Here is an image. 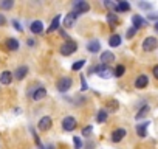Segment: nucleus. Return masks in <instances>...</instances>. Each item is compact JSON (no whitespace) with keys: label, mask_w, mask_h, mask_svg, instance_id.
<instances>
[{"label":"nucleus","mask_w":158,"mask_h":149,"mask_svg":"<svg viewBox=\"0 0 158 149\" xmlns=\"http://www.w3.org/2000/svg\"><path fill=\"white\" fill-rule=\"evenodd\" d=\"M96 71H98V74L102 78V79H109V78H112V76H115V70H112V67H109V65H98L96 68H95Z\"/></svg>","instance_id":"f03ea898"},{"label":"nucleus","mask_w":158,"mask_h":149,"mask_svg":"<svg viewBox=\"0 0 158 149\" xmlns=\"http://www.w3.org/2000/svg\"><path fill=\"white\" fill-rule=\"evenodd\" d=\"M156 45H158L156 37L149 36V37H146V39H144V42H143V50H144V51H152V50H155V48H156Z\"/></svg>","instance_id":"39448f33"},{"label":"nucleus","mask_w":158,"mask_h":149,"mask_svg":"<svg viewBox=\"0 0 158 149\" xmlns=\"http://www.w3.org/2000/svg\"><path fill=\"white\" fill-rule=\"evenodd\" d=\"M149 110H150V109H149V106H144V107H141V109L138 110V113H136V117H135V118H136V120H141V118H144V117L149 113Z\"/></svg>","instance_id":"393cba45"},{"label":"nucleus","mask_w":158,"mask_h":149,"mask_svg":"<svg viewBox=\"0 0 158 149\" xmlns=\"http://www.w3.org/2000/svg\"><path fill=\"white\" fill-rule=\"evenodd\" d=\"M47 96V90L44 89V87H37L36 90H34V93H33V100L34 101H40V100H44Z\"/></svg>","instance_id":"dca6fc26"},{"label":"nucleus","mask_w":158,"mask_h":149,"mask_svg":"<svg viewBox=\"0 0 158 149\" xmlns=\"http://www.w3.org/2000/svg\"><path fill=\"white\" fill-rule=\"evenodd\" d=\"M6 23V19H5V16L3 14H0V27H2V25H5Z\"/></svg>","instance_id":"e433bc0d"},{"label":"nucleus","mask_w":158,"mask_h":149,"mask_svg":"<svg viewBox=\"0 0 158 149\" xmlns=\"http://www.w3.org/2000/svg\"><path fill=\"white\" fill-rule=\"evenodd\" d=\"M71 84H73V81L70 79V78H60L59 81H57V90L59 92H67L70 87H71Z\"/></svg>","instance_id":"423d86ee"},{"label":"nucleus","mask_w":158,"mask_h":149,"mask_svg":"<svg viewBox=\"0 0 158 149\" xmlns=\"http://www.w3.org/2000/svg\"><path fill=\"white\" fill-rule=\"evenodd\" d=\"M84 65H85V61H84V59H79V61H76V62L71 65V70H73V71H77V70H81Z\"/></svg>","instance_id":"a878e982"},{"label":"nucleus","mask_w":158,"mask_h":149,"mask_svg":"<svg viewBox=\"0 0 158 149\" xmlns=\"http://www.w3.org/2000/svg\"><path fill=\"white\" fill-rule=\"evenodd\" d=\"M138 6H139V8H143V10H150V8H152V5H150V3H144V2H139V3H138Z\"/></svg>","instance_id":"72a5a7b5"},{"label":"nucleus","mask_w":158,"mask_h":149,"mask_svg":"<svg viewBox=\"0 0 158 149\" xmlns=\"http://www.w3.org/2000/svg\"><path fill=\"white\" fill-rule=\"evenodd\" d=\"M129 10H130V5L127 2H124V0L118 3V11H123L124 13V11H129Z\"/></svg>","instance_id":"cd10ccee"},{"label":"nucleus","mask_w":158,"mask_h":149,"mask_svg":"<svg viewBox=\"0 0 158 149\" xmlns=\"http://www.w3.org/2000/svg\"><path fill=\"white\" fill-rule=\"evenodd\" d=\"M11 81H13V73H11V71L5 70L2 74H0V83H2L3 86H8V84H11Z\"/></svg>","instance_id":"ddd939ff"},{"label":"nucleus","mask_w":158,"mask_h":149,"mask_svg":"<svg viewBox=\"0 0 158 149\" xmlns=\"http://www.w3.org/2000/svg\"><path fill=\"white\" fill-rule=\"evenodd\" d=\"M87 50H89L90 53H98V51L101 50V42H99V40H92V42H89V44H87Z\"/></svg>","instance_id":"f3484780"},{"label":"nucleus","mask_w":158,"mask_h":149,"mask_svg":"<svg viewBox=\"0 0 158 149\" xmlns=\"http://www.w3.org/2000/svg\"><path fill=\"white\" fill-rule=\"evenodd\" d=\"M155 30H156V31H158V22H156V23H155Z\"/></svg>","instance_id":"58836bf2"},{"label":"nucleus","mask_w":158,"mask_h":149,"mask_svg":"<svg viewBox=\"0 0 158 149\" xmlns=\"http://www.w3.org/2000/svg\"><path fill=\"white\" fill-rule=\"evenodd\" d=\"M109 45L110 47H119L121 45V36L119 34H112L109 39Z\"/></svg>","instance_id":"aec40b11"},{"label":"nucleus","mask_w":158,"mask_h":149,"mask_svg":"<svg viewBox=\"0 0 158 149\" xmlns=\"http://www.w3.org/2000/svg\"><path fill=\"white\" fill-rule=\"evenodd\" d=\"M104 5H106V8L109 10V13H119L118 11V5L116 3H113V2H110V0H106V2H104Z\"/></svg>","instance_id":"5701e85b"},{"label":"nucleus","mask_w":158,"mask_h":149,"mask_svg":"<svg viewBox=\"0 0 158 149\" xmlns=\"http://www.w3.org/2000/svg\"><path fill=\"white\" fill-rule=\"evenodd\" d=\"M135 33H136V30H135V28H130V30L127 31V37H129V39H130V37H133V36H135Z\"/></svg>","instance_id":"f704fd0d"},{"label":"nucleus","mask_w":158,"mask_h":149,"mask_svg":"<svg viewBox=\"0 0 158 149\" xmlns=\"http://www.w3.org/2000/svg\"><path fill=\"white\" fill-rule=\"evenodd\" d=\"M13 5H14L13 0H3V2H0V8L2 10H11Z\"/></svg>","instance_id":"bb28decb"},{"label":"nucleus","mask_w":158,"mask_h":149,"mask_svg":"<svg viewBox=\"0 0 158 149\" xmlns=\"http://www.w3.org/2000/svg\"><path fill=\"white\" fill-rule=\"evenodd\" d=\"M51 124H53V120H51L50 117H42V118L39 120V124H37V127H39L42 132H47V130L51 127Z\"/></svg>","instance_id":"0eeeda50"},{"label":"nucleus","mask_w":158,"mask_h":149,"mask_svg":"<svg viewBox=\"0 0 158 149\" xmlns=\"http://www.w3.org/2000/svg\"><path fill=\"white\" fill-rule=\"evenodd\" d=\"M107 22H109V25H110V27H116V25L119 23V19H118V16H116V14L109 13V14H107Z\"/></svg>","instance_id":"412c9836"},{"label":"nucleus","mask_w":158,"mask_h":149,"mask_svg":"<svg viewBox=\"0 0 158 149\" xmlns=\"http://www.w3.org/2000/svg\"><path fill=\"white\" fill-rule=\"evenodd\" d=\"M6 47H8V50H13V51L19 50V42H17V39H14V37L8 39V40H6Z\"/></svg>","instance_id":"4be33fe9"},{"label":"nucleus","mask_w":158,"mask_h":149,"mask_svg":"<svg viewBox=\"0 0 158 149\" xmlns=\"http://www.w3.org/2000/svg\"><path fill=\"white\" fill-rule=\"evenodd\" d=\"M59 23H60V16H56V17L53 19V22H51V25H50V28L47 30V33L50 34V33H53V31H56V30L59 28Z\"/></svg>","instance_id":"6ab92c4d"},{"label":"nucleus","mask_w":158,"mask_h":149,"mask_svg":"<svg viewBox=\"0 0 158 149\" xmlns=\"http://www.w3.org/2000/svg\"><path fill=\"white\" fill-rule=\"evenodd\" d=\"M90 11V5L87 2H84V0H76V2L73 3V13L76 16L79 14H84V13H89Z\"/></svg>","instance_id":"f257e3e1"},{"label":"nucleus","mask_w":158,"mask_h":149,"mask_svg":"<svg viewBox=\"0 0 158 149\" xmlns=\"http://www.w3.org/2000/svg\"><path fill=\"white\" fill-rule=\"evenodd\" d=\"M124 71H126L124 65H118V67L115 68V76H116V78H121L123 74H124Z\"/></svg>","instance_id":"c85d7f7f"},{"label":"nucleus","mask_w":158,"mask_h":149,"mask_svg":"<svg viewBox=\"0 0 158 149\" xmlns=\"http://www.w3.org/2000/svg\"><path fill=\"white\" fill-rule=\"evenodd\" d=\"M127 135V132H126V129H116V130H113L112 132V137H110V140L113 141V143H119L124 137Z\"/></svg>","instance_id":"6e6552de"},{"label":"nucleus","mask_w":158,"mask_h":149,"mask_svg":"<svg viewBox=\"0 0 158 149\" xmlns=\"http://www.w3.org/2000/svg\"><path fill=\"white\" fill-rule=\"evenodd\" d=\"M76 14L74 13H68L65 17H64V27L65 28H71V27H74V22H76Z\"/></svg>","instance_id":"1a4fd4ad"},{"label":"nucleus","mask_w":158,"mask_h":149,"mask_svg":"<svg viewBox=\"0 0 158 149\" xmlns=\"http://www.w3.org/2000/svg\"><path fill=\"white\" fill-rule=\"evenodd\" d=\"M81 86H82V87H81V90H82V92H85V90L89 89L87 81H85V76H81Z\"/></svg>","instance_id":"2f4dec72"},{"label":"nucleus","mask_w":158,"mask_h":149,"mask_svg":"<svg viewBox=\"0 0 158 149\" xmlns=\"http://www.w3.org/2000/svg\"><path fill=\"white\" fill-rule=\"evenodd\" d=\"M96 121H98V123H104V121H107V110L101 109V110L96 113Z\"/></svg>","instance_id":"b1692460"},{"label":"nucleus","mask_w":158,"mask_h":149,"mask_svg":"<svg viewBox=\"0 0 158 149\" xmlns=\"http://www.w3.org/2000/svg\"><path fill=\"white\" fill-rule=\"evenodd\" d=\"M73 146H74V149H81L82 147L81 138H79V137H73Z\"/></svg>","instance_id":"c756f323"},{"label":"nucleus","mask_w":158,"mask_h":149,"mask_svg":"<svg viewBox=\"0 0 158 149\" xmlns=\"http://www.w3.org/2000/svg\"><path fill=\"white\" fill-rule=\"evenodd\" d=\"M76 124H77V121H76V118H74V117H65V118L62 120V129H64V130H67V132L74 130Z\"/></svg>","instance_id":"20e7f679"},{"label":"nucleus","mask_w":158,"mask_h":149,"mask_svg":"<svg viewBox=\"0 0 158 149\" xmlns=\"http://www.w3.org/2000/svg\"><path fill=\"white\" fill-rule=\"evenodd\" d=\"M147 84H149V78L146 76V74H139V76L136 78V81H135V87L136 89H144Z\"/></svg>","instance_id":"f8f14e48"},{"label":"nucleus","mask_w":158,"mask_h":149,"mask_svg":"<svg viewBox=\"0 0 158 149\" xmlns=\"http://www.w3.org/2000/svg\"><path fill=\"white\" fill-rule=\"evenodd\" d=\"M113 61H115V54L112 51H102L101 53V62H102V65H109Z\"/></svg>","instance_id":"9d476101"},{"label":"nucleus","mask_w":158,"mask_h":149,"mask_svg":"<svg viewBox=\"0 0 158 149\" xmlns=\"http://www.w3.org/2000/svg\"><path fill=\"white\" fill-rule=\"evenodd\" d=\"M149 124H150L149 121H144V123H141V124H136V134H138L141 138L146 137V129H147Z\"/></svg>","instance_id":"a211bd4d"},{"label":"nucleus","mask_w":158,"mask_h":149,"mask_svg":"<svg viewBox=\"0 0 158 149\" xmlns=\"http://www.w3.org/2000/svg\"><path fill=\"white\" fill-rule=\"evenodd\" d=\"M30 30H31L33 34H40V33L44 31V23H42L40 20H34V22L31 23Z\"/></svg>","instance_id":"4468645a"},{"label":"nucleus","mask_w":158,"mask_h":149,"mask_svg":"<svg viewBox=\"0 0 158 149\" xmlns=\"http://www.w3.org/2000/svg\"><path fill=\"white\" fill-rule=\"evenodd\" d=\"M27 73H28V67H27V65H22V67H19L13 74H14V78H16V79L22 81V79L27 76Z\"/></svg>","instance_id":"9b49d317"},{"label":"nucleus","mask_w":158,"mask_h":149,"mask_svg":"<svg viewBox=\"0 0 158 149\" xmlns=\"http://www.w3.org/2000/svg\"><path fill=\"white\" fill-rule=\"evenodd\" d=\"M90 134H92V126H87L82 129V137H89Z\"/></svg>","instance_id":"473e14b6"},{"label":"nucleus","mask_w":158,"mask_h":149,"mask_svg":"<svg viewBox=\"0 0 158 149\" xmlns=\"http://www.w3.org/2000/svg\"><path fill=\"white\" fill-rule=\"evenodd\" d=\"M109 109H110L112 112L118 110V101H116V100H112V101L109 103Z\"/></svg>","instance_id":"7c9ffc66"},{"label":"nucleus","mask_w":158,"mask_h":149,"mask_svg":"<svg viewBox=\"0 0 158 149\" xmlns=\"http://www.w3.org/2000/svg\"><path fill=\"white\" fill-rule=\"evenodd\" d=\"M152 73H153V76H155V78L158 79V65H155V67H153V70H152Z\"/></svg>","instance_id":"4c0bfd02"},{"label":"nucleus","mask_w":158,"mask_h":149,"mask_svg":"<svg viewBox=\"0 0 158 149\" xmlns=\"http://www.w3.org/2000/svg\"><path fill=\"white\" fill-rule=\"evenodd\" d=\"M76 50H77L76 42H73V40H67V42L62 44V47H60V54H62V56H70V54L74 53Z\"/></svg>","instance_id":"7ed1b4c3"},{"label":"nucleus","mask_w":158,"mask_h":149,"mask_svg":"<svg viewBox=\"0 0 158 149\" xmlns=\"http://www.w3.org/2000/svg\"><path fill=\"white\" fill-rule=\"evenodd\" d=\"M13 25H14V28H16L17 31H22V27L19 25V22H17V20H13Z\"/></svg>","instance_id":"c9c22d12"},{"label":"nucleus","mask_w":158,"mask_h":149,"mask_svg":"<svg viewBox=\"0 0 158 149\" xmlns=\"http://www.w3.org/2000/svg\"><path fill=\"white\" fill-rule=\"evenodd\" d=\"M132 22H133V28H135V30L143 28V27H146V25H147V22H146L141 16H133V17H132Z\"/></svg>","instance_id":"2eb2a0df"}]
</instances>
